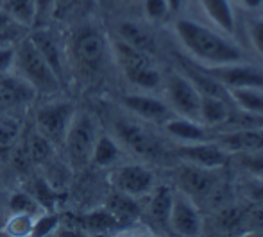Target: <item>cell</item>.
<instances>
[{
	"label": "cell",
	"instance_id": "ee69618b",
	"mask_svg": "<svg viewBox=\"0 0 263 237\" xmlns=\"http://www.w3.org/2000/svg\"><path fill=\"white\" fill-rule=\"evenodd\" d=\"M124 2H135V0H124Z\"/></svg>",
	"mask_w": 263,
	"mask_h": 237
},
{
	"label": "cell",
	"instance_id": "836d02e7",
	"mask_svg": "<svg viewBox=\"0 0 263 237\" xmlns=\"http://www.w3.org/2000/svg\"><path fill=\"white\" fill-rule=\"evenodd\" d=\"M242 189L246 198L253 205L261 207L263 209V177H253L251 175L246 182L242 184Z\"/></svg>",
	"mask_w": 263,
	"mask_h": 237
},
{
	"label": "cell",
	"instance_id": "d4e9b609",
	"mask_svg": "<svg viewBox=\"0 0 263 237\" xmlns=\"http://www.w3.org/2000/svg\"><path fill=\"white\" fill-rule=\"evenodd\" d=\"M122 225V221L109 209H97L81 220V228L90 232H109Z\"/></svg>",
	"mask_w": 263,
	"mask_h": 237
},
{
	"label": "cell",
	"instance_id": "b9f144b4",
	"mask_svg": "<svg viewBox=\"0 0 263 237\" xmlns=\"http://www.w3.org/2000/svg\"><path fill=\"white\" fill-rule=\"evenodd\" d=\"M166 2H168L170 13L176 14V13H179V9L183 7V2H184V0H166Z\"/></svg>",
	"mask_w": 263,
	"mask_h": 237
},
{
	"label": "cell",
	"instance_id": "ba28073f",
	"mask_svg": "<svg viewBox=\"0 0 263 237\" xmlns=\"http://www.w3.org/2000/svg\"><path fill=\"white\" fill-rule=\"evenodd\" d=\"M73 113H76V107L65 100L45 103L36 111V131L45 136L52 144H63Z\"/></svg>",
	"mask_w": 263,
	"mask_h": 237
},
{
	"label": "cell",
	"instance_id": "f6af8a7d",
	"mask_svg": "<svg viewBox=\"0 0 263 237\" xmlns=\"http://www.w3.org/2000/svg\"><path fill=\"white\" fill-rule=\"evenodd\" d=\"M4 34V32H0V36H2ZM0 43H2V39H0Z\"/></svg>",
	"mask_w": 263,
	"mask_h": 237
},
{
	"label": "cell",
	"instance_id": "8d00e7d4",
	"mask_svg": "<svg viewBox=\"0 0 263 237\" xmlns=\"http://www.w3.org/2000/svg\"><path fill=\"white\" fill-rule=\"evenodd\" d=\"M249 39L254 50L263 57V18H254L249 24Z\"/></svg>",
	"mask_w": 263,
	"mask_h": 237
},
{
	"label": "cell",
	"instance_id": "d590c367",
	"mask_svg": "<svg viewBox=\"0 0 263 237\" xmlns=\"http://www.w3.org/2000/svg\"><path fill=\"white\" fill-rule=\"evenodd\" d=\"M54 18V0H34V27L47 25Z\"/></svg>",
	"mask_w": 263,
	"mask_h": 237
},
{
	"label": "cell",
	"instance_id": "3957f363",
	"mask_svg": "<svg viewBox=\"0 0 263 237\" xmlns=\"http://www.w3.org/2000/svg\"><path fill=\"white\" fill-rule=\"evenodd\" d=\"M13 72L20 75L25 82H29L36 90V93L54 95L63 86L50 66L45 62L38 48L31 41V38L24 39L16 45L14 52Z\"/></svg>",
	"mask_w": 263,
	"mask_h": 237
},
{
	"label": "cell",
	"instance_id": "8fae6325",
	"mask_svg": "<svg viewBox=\"0 0 263 237\" xmlns=\"http://www.w3.org/2000/svg\"><path fill=\"white\" fill-rule=\"evenodd\" d=\"M168 227L177 235L195 237L202 230V216L195 202L184 192H174L172 207H170Z\"/></svg>",
	"mask_w": 263,
	"mask_h": 237
},
{
	"label": "cell",
	"instance_id": "603a6c76",
	"mask_svg": "<svg viewBox=\"0 0 263 237\" xmlns=\"http://www.w3.org/2000/svg\"><path fill=\"white\" fill-rule=\"evenodd\" d=\"M122 155L120 143L109 134H99L91 152V162L99 168H109L118 162Z\"/></svg>",
	"mask_w": 263,
	"mask_h": 237
},
{
	"label": "cell",
	"instance_id": "d6a6232c",
	"mask_svg": "<svg viewBox=\"0 0 263 237\" xmlns=\"http://www.w3.org/2000/svg\"><path fill=\"white\" fill-rule=\"evenodd\" d=\"M59 223H61V216L50 210H43L38 216H34L32 221V237H47V235H54L58 230Z\"/></svg>",
	"mask_w": 263,
	"mask_h": 237
},
{
	"label": "cell",
	"instance_id": "e575fe53",
	"mask_svg": "<svg viewBox=\"0 0 263 237\" xmlns=\"http://www.w3.org/2000/svg\"><path fill=\"white\" fill-rule=\"evenodd\" d=\"M143 13L151 21H163L172 14L166 0H143Z\"/></svg>",
	"mask_w": 263,
	"mask_h": 237
},
{
	"label": "cell",
	"instance_id": "7402d4cb",
	"mask_svg": "<svg viewBox=\"0 0 263 237\" xmlns=\"http://www.w3.org/2000/svg\"><path fill=\"white\" fill-rule=\"evenodd\" d=\"M228 91L231 103L240 111L263 120V88H235Z\"/></svg>",
	"mask_w": 263,
	"mask_h": 237
},
{
	"label": "cell",
	"instance_id": "83f0119b",
	"mask_svg": "<svg viewBox=\"0 0 263 237\" xmlns=\"http://www.w3.org/2000/svg\"><path fill=\"white\" fill-rule=\"evenodd\" d=\"M107 209L124 223L125 220H133L140 214V207L135 202L133 196H127L124 192H115L113 196H109L107 200Z\"/></svg>",
	"mask_w": 263,
	"mask_h": 237
},
{
	"label": "cell",
	"instance_id": "7bdbcfd3",
	"mask_svg": "<svg viewBox=\"0 0 263 237\" xmlns=\"http://www.w3.org/2000/svg\"><path fill=\"white\" fill-rule=\"evenodd\" d=\"M243 6L249 7V9H260L263 6V0H242Z\"/></svg>",
	"mask_w": 263,
	"mask_h": 237
},
{
	"label": "cell",
	"instance_id": "52a82bcc",
	"mask_svg": "<svg viewBox=\"0 0 263 237\" xmlns=\"http://www.w3.org/2000/svg\"><path fill=\"white\" fill-rule=\"evenodd\" d=\"M117 141L127 146L136 155L145 159H158L163 154V146L154 134H151L143 125L127 118H118L113 125Z\"/></svg>",
	"mask_w": 263,
	"mask_h": 237
},
{
	"label": "cell",
	"instance_id": "60d3db41",
	"mask_svg": "<svg viewBox=\"0 0 263 237\" xmlns=\"http://www.w3.org/2000/svg\"><path fill=\"white\" fill-rule=\"evenodd\" d=\"M11 18L7 16V13L6 11L2 9V7H0V32H6L7 31V27H9V24H11Z\"/></svg>",
	"mask_w": 263,
	"mask_h": 237
},
{
	"label": "cell",
	"instance_id": "5b68a950",
	"mask_svg": "<svg viewBox=\"0 0 263 237\" xmlns=\"http://www.w3.org/2000/svg\"><path fill=\"white\" fill-rule=\"evenodd\" d=\"M70 54L76 68L84 77H93L104 66L107 54L106 36L91 25H83L76 31L70 43Z\"/></svg>",
	"mask_w": 263,
	"mask_h": 237
},
{
	"label": "cell",
	"instance_id": "d6986e66",
	"mask_svg": "<svg viewBox=\"0 0 263 237\" xmlns=\"http://www.w3.org/2000/svg\"><path fill=\"white\" fill-rule=\"evenodd\" d=\"M204 14L213 21V25L224 34H235L236 16L231 0H199Z\"/></svg>",
	"mask_w": 263,
	"mask_h": 237
},
{
	"label": "cell",
	"instance_id": "484cf974",
	"mask_svg": "<svg viewBox=\"0 0 263 237\" xmlns=\"http://www.w3.org/2000/svg\"><path fill=\"white\" fill-rule=\"evenodd\" d=\"M2 9L14 24L34 27V0H2Z\"/></svg>",
	"mask_w": 263,
	"mask_h": 237
},
{
	"label": "cell",
	"instance_id": "4316f807",
	"mask_svg": "<svg viewBox=\"0 0 263 237\" xmlns=\"http://www.w3.org/2000/svg\"><path fill=\"white\" fill-rule=\"evenodd\" d=\"M27 154L31 162L40 166H45L47 162H50L55 159V144H52L45 136H42L38 131L32 132V136L29 138V146Z\"/></svg>",
	"mask_w": 263,
	"mask_h": 237
},
{
	"label": "cell",
	"instance_id": "6da1fadb",
	"mask_svg": "<svg viewBox=\"0 0 263 237\" xmlns=\"http://www.w3.org/2000/svg\"><path fill=\"white\" fill-rule=\"evenodd\" d=\"M174 32L183 50L190 55L192 61L201 66H220L246 61L243 50L231 41L228 34L215 31L201 21L179 18L174 25Z\"/></svg>",
	"mask_w": 263,
	"mask_h": 237
},
{
	"label": "cell",
	"instance_id": "ac0fdd59",
	"mask_svg": "<svg viewBox=\"0 0 263 237\" xmlns=\"http://www.w3.org/2000/svg\"><path fill=\"white\" fill-rule=\"evenodd\" d=\"M31 41L34 43V47L38 48V52L42 54V57L45 59V62L50 66V70L55 73V77L59 79V82H65V59H63L61 54V48L58 45V39L54 38L50 32L47 31H36L32 32L31 36Z\"/></svg>",
	"mask_w": 263,
	"mask_h": 237
},
{
	"label": "cell",
	"instance_id": "9a60e30c",
	"mask_svg": "<svg viewBox=\"0 0 263 237\" xmlns=\"http://www.w3.org/2000/svg\"><path fill=\"white\" fill-rule=\"evenodd\" d=\"M38 96L36 90L14 72L0 75V111H13L31 103Z\"/></svg>",
	"mask_w": 263,
	"mask_h": 237
},
{
	"label": "cell",
	"instance_id": "bcb514c9",
	"mask_svg": "<svg viewBox=\"0 0 263 237\" xmlns=\"http://www.w3.org/2000/svg\"><path fill=\"white\" fill-rule=\"evenodd\" d=\"M0 7H2V0H0Z\"/></svg>",
	"mask_w": 263,
	"mask_h": 237
},
{
	"label": "cell",
	"instance_id": "ab89813d",
	"mask_svg": "<svg viewBox=\"0 0 263 237\" xmlns=\"http://www.w3.org/2000/svg\"><path fill=\"white\" fill-rule=\"evenodd\" d=\"M76 0H54V18H65L73 9Z\"/></svg>",
	"mask_w": 263,
	"mask_h": 237
},
{
	"label": "cell",
	"instance_id": "30bf717a",
	"mask_svg": "<svg viewBox=\"0 0 263 237\" xmlns=\"http://www.w3.org/2000/svg\"><path fill=\"white\" fill-rule=\"evenodd\" d=\"M109 182L115 191L133 198L149 195L154 187V175L142 164H122L109 173Z\"/></svg>",
	"mask_w": 263,
	"mask_h": 237
},
{
	"label": "cell",
	"instance_id": "9c48e42d",
	"mask_svg": "<svg viewBox=\"0 0 263 237\" xmlns=\"http://www.w3.org/2000/svg\"><path fill=\"white\" fill-rule=\"evenodd\" d=\"M217 171L218 169H208L184 162V166L179 169V175H177L179 191L190 196L194 202H201V200L210 202L213 192L220 186Z\"/></svg>",
	"mask_w": 263,
	"mask_h": 237
},
{
	"label": "cell",
	"instance_id": "cb8c5ba5",
	"mask_svg": "<svg viewBox=\"0 0 263 237\" xmlns=\"http://www.w3.org/2000/svg\"><path fill=\"white\" fill-rule=\"evenodd\" d=\"M151 195V203H149V214L158 225H168V216H170V207H172V196L174 192L165 186H159L154 189Z\"/></svg>",
	"mask_w": 263,
	"mask_h": 237
},
{
	"label": "cell",
	"instance_id": "2e32d148",
	"mask_svg": "<svg viewBox=\"0 0 263 237\" xmlns=\"http://www.w3.org/2000/svg\"><path fill=\"white\" fill-rule=\"evenodd\" d=\"M213 139L228 152L229 155L238 152H249L263 146V125L258 127H236L226 128L213 136Z\"/></svg>",
	"mask_w": 263,
	"mask_h": 237
},
{
	"label": "cell",
	"instance_id": "ffe728a7",
	"mask_svg": "<svg viewBox=\"0 0 263 237\" xmlns=\"http://www.w3.org/2000/svg\"><path fill=\"white\" fill-rule=\"evenodd\" d=\"M229 100L218 98V96L201 95V107H199V120L210 128H220L228 121L231 109Z\"/></svg>",
	"mask_w": 263,
	"mask_h": 237
},
{
	"label": "cell",
	"instance_id": "277c9868",
	"mask_svg": "<svg viewBox=\"0 0 263 237\" xmlns=\"http://www.w3.org/2000/svg\"><path fill=\"white\" fill-rule=\"evenodd\" d=\"M97 121L86 111H76L63 139L66 161L72 169H83L91 162V152L97 141Z\"/></svg>",
	"mask_w": 263,
	"mask_h": 237
},
{
	"label": "cell",
	"instance_id": "7dc6e473",
	"mask_svg": "<svg viewBox=\"0 0 263 237\" xmlns=\"http://www.w3.org/2000/svg\"><path fill=\"white\" fill-rule=\"evenodd\" d=\"M0 225H2V223H0Z\"/></svg>",
	"mask_w": 263,
	"mask_h": 237
},
{
	"label": "cell",
	"instance_id": "f35d334b",
	"mask_svg": "<svg viewBox=\"0 0 263 237\" xmlns=\"http://www.w3.org/2000/svg\"><path fill=\"white\" fill-rule=\"evenodd\" d=\"M243 228L263 230V209L253 205L251 210H243Z\"/></svg>",
	"mask_w": 263,
	"mask_h": 237
},
{
	"label": "cell",
	"instance_id": "5bb4252c",
	"mask_svg": "<svg viewBox=\"0 0 263 237\" xmlns=\"http://www.w3.org/2000/svg\"><path fill=\"white\" fill-rule=\"evenodd\" d=\"M122 103L131 114L138 116L143 121H151V123H165L170 116H174V111L170 109L168 103L151 95H124L122 96Z\"/></svg>",
	"mask_w": 263,
	"mask_h": 237
},
{
	"label": "cell",
	"instance_id": "7a4b0ae2",
	"mask_svg": "<svg viewBox=\"0 0 263 237\" xmlns=\"http://www.w3.org/2000/svg\"><path fill=\"white\" fill-rule=\"evenodd\" d=\"M111 48H113L115 61L120 66L124 77L133 86L151 91L163 84L161 72L154 64L153 55L131 47L120 38L115 39Z\"/></svg>",
	"mask_w": 263,
	"mask_h": 237
},
{
	"label": "cell",
	"instance_id": "8992f818",
	"mask_svg": "<svg viewBox=\"0 0 263 237\" xmlns=\"http://www.w3.org/2000/svg\"><path fill=\"white\" fill-rule=\"evenodd\" d=\"M166 103L170 109L179 116L199 120V107H201V93L183 72H172L165 80ZM201 121V120H199Z\"/></svg>",
	"mask_w": 263,
	"mask_h": 237
},
{
	"label": "cell",
	"instance_id": "f1b7e54d",
	"mask_svg": "<svg viewBox=\"0 0 263 237\" xmlns=\"http://www.w3.org/2000/svg\"><path fill=\"white\" fill-rule=\"evenodd\" d=\"M20 144V125L11 118H0V155H7Z\"/></svg>",
	"mask_w": 263,
	"mask_h": 237
},
{
	"label": "cell",
	"instance_id": "1f68e13d",
	"mask_svg": "<svg viewBox=\"0 0 263 237\" xmlns=\"http://www.w3.org/2000/svg\"><path fill=\"white\" fill-rule=\"evenodd\" d=\"M9 209L11 212H20V214H29V216H38L40 212H43V207L38 203V200L27 191H18L13 192L9 198Z\"/></svg>",
	"mask_w": 263,
	"mask_h": 237
},
{
	"label": "cell",
	"instance_id": "7c38bea8",
	"mask_svg": "<svg viewBox=\"0 0 263 237\" xmlns=\"http://www.w3.org/2000/svg\"><path fill=\"white\" fill-rule=\"evenodd\" d=\"M201 66V64H199ZM211 77L224 84L228 90L235 88H263V70L258 66L242 62H231V64L220 66H202Z\"/></svg>",
	"mask_w": 263,
	"mask_h": 237
},
{
	"label": "cell",
	"instance_id": "4dcf8cb0",
	"mask_svg": "<svg viewBox=\"0 0 263 237\" xmlns=\"http://www.w3.org/2000/svg\"><path fill=\"white\" fill-rule=\"evenodd\" d=\"M34 216L20 212H11V216L2 223V230L11 237H29L32 234Z\"/></svg>",
	"mask_w": 263,
	"mask_h": 237
},
{
	"label": "cell",
	"instance_id": "f546056e",
	"mask_svg": "<svg viewBox=\"0 0 263 237\" xmlns=\"http://www.w3.org/2000/svg\"><path fill=\"white\" fill-rule=\"evenodd\" d=\"M235 155V162L240 169L253 177H263V146L249 152H238Z\"/></svg>",
	"mask_w": 263,
	"mask_h": 237
},
{
	"label": "cell",
	"instance_id": "44dd1931",
	"mask_svg": "<svg viewBox=\"0 0 263 237\" xmlns=\"http://www.w3.org/2000/svg\"><path fill=\"white\" fill-rule=\"evenodd\" d=\"M118 38L124 39L131 47L153 55L156 52V39L147 29H143L136 21H122L118 25Z\"/></svg>",
	"mask_w": 263,
	"mask_h": 237
},
{
	"label": "cell",
	"instance_id": "4fadbf2b",
	"mask_svg": "<svg viewBox=\"0 0 263 237\" xmlns=\"http://www.w3.org/2000/svg\"><path fill=\"white\" fill-rule=\"evenodd\" d=\"M177 155L186 164L201 166V168L208 169L224 168L229 162V157H231L213 138L199 143H179Z\"/></svg>",
	"mask_w": 263,
	"mask_h": 237
},
{
	"label": "cell",
	"instance_id": "74e56055",
	"mask_svg": "<svg viewBox=\"0 0 263 237\" xmlns=\"http://www.w3.org/2000/svg\"><path fill=\"white\" fill-rule=\"evenodd\" d=\"M14 52L16 47L9 43H0V75L13 72L14 66Z\"/></svg>",
	"mask_w": 263,
	"mask_h": 237
},
{
	"label": "cell",
	"instance_id": "e0dca14e",
	"mask_svg": "<svg viewBox=\"0 0 263 237\" xmlns=\"http://www.w3.org/2000/svg\"><path fill=\"white\" fill-rule=\"evenodd\" d=\"M163 125H165L166 134L172 139H176L177 143H199L213 138L210 134L208 127L199 120H194V118L177 114V116H170Z\"/></svg>",
	"mask_w": 263,
	"mask_h": 237
}]
</instances>
